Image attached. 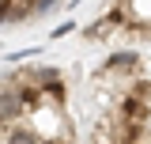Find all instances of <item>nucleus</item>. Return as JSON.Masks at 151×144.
<instances>
[{"label": "nucleus", "mask_w": 151, "mask_h": 144, "mask_svg": "<svg viewBox=\"0 0 151 144\" xmlns=\"http://www.w3.org/2000/svg\"><path fill=\"white\" fill-rule=\"evenodd\" d=\"M19 114H23V106H19L15 91L8 87V84H0V125H12Z\"/></svg>", "instance_id": "1"}, {"label": "nucleus", "mask_w": 151, "mask_h": 144, "mask_svg": "<svg viewBox=\"0 0 151 144\" xmlns=\"http://www.w3.org/2000/svg\"><path fill=\"white\" fill-rule=\"evenodd\" d=\"M4 12H8V23H12V19L34 15V4H30V0H4Z\"/></svg>", "instance_id": "3"}, {"label": "nucleus", "mask_w": 151, "mask_h": 144, "mask_svg": "<svg viewBox=\"0 0 151 144\" xmlns=\"http://www.w3.org/2000/svg\"><path fill=\"white\" fill-rule=\"evenodd\" d=\"M8 144H38V137H34V129L15 125V129H8Z\"/></svg>", "instance_id": "4"}, {"label": "nucleus", "mask_w": 151, "mask_h": 144, "mask_svg": "<svg viewBox=\"0 0 151 144\" xmlns=\"http://www.w3.org/2000/svg\"><path fill=\"white\" fill-rule=\"evenodd\" d=\"M117 68H140V57L136 53H113L106 65H102V72H117Z\"/></svg>", "instance_id": "2"}]
</instances>
